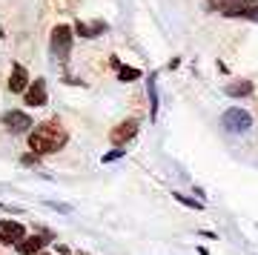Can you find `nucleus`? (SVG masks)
<instances>
[{
  "label": "nucleus",
  "instance_id": "obj_1",
  "mask_svg": "<svg viewBox=\"0 0 258 255\" xmlns=\"http://www.w3.org/2000/svg\"><path fill=\"white\" fill-rule=\"evenodd\" d=\"M66 144H69V132H66L57 120L37 123V126L29 132V149H32V155H37V158L60 152Z\"/></svg>",
  "mask_w": 258,
  "mask_h": 255
},
{
  "label": "nucleus",
  "instance_id": "obj_2",
  "mask_svg": "<svg viewBox=\"0 0 258 255\" xmlns=\"http://www.w3.org/2000/svg\"><path fill=\"white\" fill-rule=\"evenodd\" d=\"M221 126L227 129V132H232V135H241V132H247V129L252 126V115H249L247 109L232 106V109H227L221 115Z\"/></svg>",
  "mask_w": 258,
  "mask_h": 255
},
{
  "label": "nucleus",
  "instance_id": "obj_3",
  "mask_svg": "<svg viewBox=\"0 0 258 255\" xmlns=\"http://www.w3.org/2000/svg\"><path fill=\"white\" fill-rule=\"evenodd\" d=\"M207 9H218L227 18H249L258 20V6L255 3H210Z\"/></svg>",
  "mask_w": 258,
  "mask_h": 255
},
{
  "label": "nucleus",
  "instance_id": "obj_4",
  "mask_svg": "<svg viewBox=\"0 0 258 255\" xmlns=\"http://www.w3.org/2000/svg\"><path fill=\"white\" fill-rule=\"evenodd\" d=\"M72 26H66V23H60V26L52 29V55L55 57H66L69 52H72Z\"/></svg>",
  "mask_w": 258,
  "mask_h": 255
},
{
  "label": "nucleus",
  "instance_id": "obj_5",
  "mask_svg": "<svg viewBox=\"0 0 258 255\" xmlns=\"http://www.w3.org/2000/svg\"><path fill=\"white\" fill-rule=\"evenodd\" d=\"M26 241V229H23V224L20 221H0V244H23Z\"/></svg>",
  "mask_w": 258,
  "mask_h": 255
},
{
  "label": "nucleus",
  "instance_id": "obj_6",
  "mask_svg": "<svg viewBox=\"0 0 258 255\" xmlns=\"http://www.w3.org/2000/svg\"><path fill=\"white\" fill-rule=\"evenodd\" d=\"M135 135H138V120H120L118 126L109 132V141L115 146H126Z\"/></svg>",
  "mask_w": 258,
  "mask_h": 255
},
{
  "label": "nucleus",
  "instance_id": "obj_7",
  "mask_svg": "<svg viewBox=\"0 0 258 255\" xmlns=\"http://www.w3.org/2000/svg\"><path fill=\"white\" fill-rule=\"evenodd\" d=\"M49 238H52V232H49V229L35 232V235H26V241H23V244H18V252L20 255H40V249L49 244Z\"/></svg>",
  "mask_w": 258,
  "mask_h": 255
},
{
  "label": "nucleus",
  "instance_id": "obj_8",
  "mask_svg": "<svg viewBox=\"0 0 258 255\" xmlns=\"http://www.w3.org/2000/svg\"><path fill=\"white\" fill-rule=\"evenodd\" d=\"M3 126L9 129V132H26L29 126H37V123H32V118H29L26 112H20V109H12L3 115Z\"/></svg>",
  "mask_w": 258,
  "mask_h": 255
},
{
  "label": "nucleus",
  "instance_id": "obj_9",
  "mask_svg": "<svg viewBox=\"0 0 258 255\" xmlns=\"http://www.w3.org/2000/svg\"><path fill=\"white\" fill-rule=\"evenodd\" d=\"M23 100H26V106H43V103L49 100L46 81H43V78H37V81H32V86L26 89V95H23Z\"/></svg>",
  "mask_w": 258,
  "mask_h": 255
},
{
  "label": "nucleus",
  "instance_id": "obj_10",
  "mask_svg": "<svg viewBox=\"0 0 258 255\" xmlns=\"http://www.w3.org/2000/svg\"><path fill=\"white\" fill-rule=\"evenodd\" d=\"M29 86H32V81H29L26 66L15 63L12 66V75H9V92H15V95H26Z\"/></svg>",
  "mask_w": 258,
  "mask_h": 255
},
{
  "label": "nucleus",
  "instance_id": "obj_11",
  "mask_svg": "<svg viewBox=\"0 0 258 255\" xmlns=\"http://www.w3.org/2000/svg\"><path fill=\"white\" fill-rule=\"evenodd\" d=\"M75 32L83 35V37H98L101 32H106V23H103V20H98V23H83V20H78V23H75Z\"/></svg>",
  "mask_w": 258,
  "mask_h": 255
},
{
  "label": "nucleus",
  "instance_id": "obj_12",
  "mask_svg": "<svg viewBox=\"0 0 258 255\" xmlns=\"http://www.w3.org/2000/svg\"><path fill=\"white\" fill-rule=\"evenodd\" d=\"M224 92L230 95V98H247V95H252V83L249 81H232L224 86Z\"/></svg>",
  "mask_w": 258,
  "mask_h": 255
},
{
  "label": "nucleus",
  "instance_id": "obj_13",
  "mask_svg": "<svg viewBox=\"0 0 258 255\" xmlns=\"http://www.w3.org/2000/svg\"><path fill=\"white\" fill-rule=\"evenodd\" d=\"M141 75H144V72L135 69V66H120V69H118V81L120 83H132V81H138Z\"/></svg>",
  "mask_w": 258,
  "mask_h": 255
},
{
  "label": "nucleus",
  "instance_id": "obj_14",
  "mask_svg": "<svg viewBox=\"0 0 258 255\" xmlns=\"http://www.w3.org/2000/svg\"><path fill=\"white\" fill-rule=\"evenodd\" d=\"M147 89H149V103H152V106H149V115H152V120H155V118H158V89H155V75L149 78Z\"/></svg>",
  "mask_w": 258,
  "mask_h": 255
},
{
  "label": "nucleus",
  "instance_id": "obj_15",
  "mask_svg": "<svg viewBox=\"0 0 258 255\" xmlns=\"http://www.w3.org/2000/svg\"><path fill=\"white\" fill-rule=\"evenodd\" d=\"M175 201H181V204H184V207H189V210H201V207H204L201 201L189 198V195H181V192H175Z\"/></svg>",
  "mask_w": 258,
  "mask_h": 255
},
{
  "label": "nucleus",
  "instance_id": "obj_16",
  "mask_svg": "<svg viewBox=\"0 0 258 255\" xmlns=\"http://www.w3.org/2000/svg\"><path fill=\"white\" fill-rule=\"evenodd\" d=\"M118 158H123V149H115V152H106V155L101 158L103 164H109V161H118Z\"/></svg>",
  "mask_w": 258,
  "mask_h": 255
},
{
  "label": "nucleus",
  "instance_id": "obj_17",
  "mask_svg": "<svg viewBox=\"0 0 258 255\" xmlns=\"http://www.w3.org/2000/svg\"><path fill=\"white\" fill-rule=\"evenodd\" d=\"M23 164H26V166L37 164V155H23Z\"/></svg>",
  "mask_w": 258,
  "mask_h": 255
},
{
  "label": "nucleus",
  "instance_id": "obj_18",
  "mask_svg": "<svg viewBox=\"0 0 258 255\" xmlns=\"http://www.w3.org/2000/svg\"><path fill=\"white\" fill-rule=\"evenodd\" d=\"M0 37H6V35H3V26H0Z\"/></svg>",
  "mask_w": 258,
  "mask_h": 255
},
{
  "label": "nucleus",
  "instance_id": "obj_19",
  "mask_svg": "<svg viewBox=\"0 0 258 255\" xmlns=\"http://www.w3.org/2000/svg\"><path fill=\"white\" fill-rule=\"evenodd\" d=\"M78 255H86V252H78Z\"/></svg>",
  "mask_w": 258,
  "mask_h": 255
},
{
  "label": "nucleus",
  "instance_id": "obj_20",
  "mask_svg": "<svg viewBox=\"0 0 258 255\" xmlns=\"http://www.w3.org/2000/svg\"><path fill=\"white\" fill-rule=\"evenodd\" d=\"M40 255H49V252H40Z\"/></svg>",
  "mask_w": 258,
  "mask_h": 255
}]
</instances>
